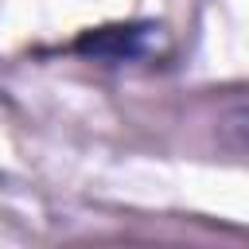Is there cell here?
Returning <instances> with one entry per match:
<instances>
[{"mask_svg": "<svg viewBox=\"0 0 249 249\" xmlns=\"http://www.w3.org/2000/svg\"><path fill=\"white\" fill-rule=\"evenodd\" d=\"M152 31L156 27H105L89 39L78 43V51H89L97 58H109V62H121V58H136L148 43H152Z\"/></svg>", "mask_w": 249, "mask_h": 249, "instance_id": "1", "label": "cell"}, {"mask_svg": "<svg viewBox=\"0 0 249 249\" xmlns=\"http://www.w3.org/2000/svg\"><path fill=\"white\" fill-rule=\"evenodd\" d=\"M222 132H226V140H230L233 148L249 152V105L233 109V113H230V117L222 121Z\"/></svg>", "mask_w": 249, "mask_h": 249, "instance_id": "2", "label": "cell"}]
</instances>
